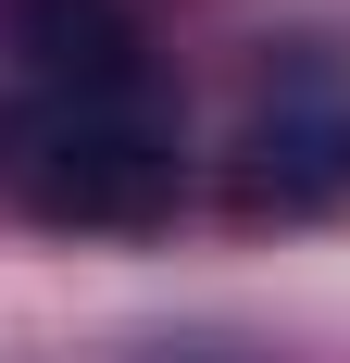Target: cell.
I'll list each match as a JSON object with an SVG mask.
<instances>
[{"mask_svg": "<svg viewBox=\"0 0 350 363\" xmlns=\"http://www.w3.org/2000/svg\"><path fill=\"white\" fill-rule=\"evenodd\" d=\"M0 50H13V88L38 101H163L150 26L125 0H0Z\"/></svg>", "mask_w": 350, "mask_h": 363, "instance_id": "3", "label": "cell"}, {"mask_svg": "<svg viewBox=\"0 0 350 363\" xmlns=\"http://www.w3.org/2000/svg\"><path fill=\"white\" fill-rule=\"evenodd\" d=\"M225 213L238 225H338L350 213V50L288 38L263 50L225 138Z\"/></svg>", "mask_w": 350, "mask_h": 363, "instance_id": "2", "label": "cell"}, {"mask_svg": "<svg viewBox=\"0 0 350 363\" xmlns=\"http://www.w3.org/2000/svg\"><path fill=\"white\" fill-rule=\"evenodd\" d=\"M0 201L63 238H150L188 201V150L163 101H0Z\"/></svg>", "mask_w": 350, "mask_h": 363, "instance_id": "1", "label": "cell"}]
</instances>
